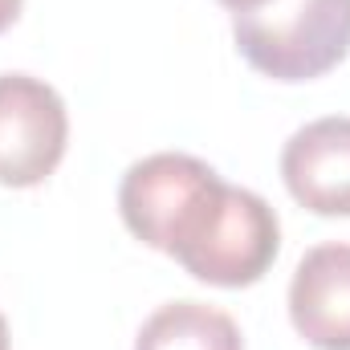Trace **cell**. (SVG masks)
<instances>
[{"mask_svg": "<svg viewBox=\"0 0 350 350\" xmlns=\"http://www.w3.org/2000/svg\"><path fill=\"white\" fill-rule=\"evenodd\" d=\"M289 322L314 350H350V245H318L297 261Z\"/></svg>", "mask_w": 350, "mask_h": 350, "instance_id": "cell-6", "label": "cell"}, {"mask_svg": "<svg viewBox=\"0 0 350 350\" xmlns=\"http://www.w3.org/2000/svg\"><path fill=\"white\" fill-rule=\"evenodd\" d=\"M220 4H224L232 16H237V12H253V8H265L269 0H220Z\"/></svg>", "mask_w": 350, "mask_h": 350, "instance_id": "cell-9", "label": "cell"}, {"mask_svg": "<svg viewBox=\"0 0 350 350\" xmlns=\"http://www.w3.org/2000/svg\"><path fill=\"white\" fill-rule=\"evenodd\" d=\"M21 4H25V0H0V33L12 29V21L21 16Z\"/></svg>", "mask_w": 350, "mask_h": 350, "instance_id": "cell-8", "label": "cell"}, {"mask_svg": "<svg viewBox=\"0 0 350 350\" xmlns=\"http://www.w3.org/2000/svg\"><path fill=\"white\" fill-rule=\"evenodd\" d=\"M70 143L62 94L33 74H0V187H37Z\"/></svg>", "mask_w": 350, "mask_h": 350, "instance_id": "cell-4", "label": "cell"}, {"mask_svg": "<svg viewBox=\"0 0 350 350\" xmlns=\"http://www.w3.org/2000/svg\"><path fill=\"white\" fill-rule=\"evenodd\" d=\"M232 37L241 57L273 82H314L350 53V0H269L237 12Z\"/></svg>", "mask_w": 350, "mask_h": 350, "instance_id": "cell-1", "label": "cell"}, {"mask_svg": "<svg viewBox=\"0 0 350 350\" xmlns=\"http://www.w3.org/2000/svg\"><path fill=\"white\" fill-rule=\"evenodd\" d=\"M0 350H8V322H4V314H0Z\"/></svg>", "mask_w": 350, "mask_h": 350, "instance_id": "cell-10", "label": "cell"}, {"mask_svg": "<svg viewBox=\"0 0 350 350\" xmlns=\"http://www.w3.org/2000/svg\"><path fill=\"white\" fill-rule=\"evenodd\" d=\"M135 350H245V338L241 326L216 306L167 301L143 322Z\"/></svg>", "mask_w": 350, "mask_h": 350, "instance_id": "cell-7", "label": "cell"}, {"mask_svg": "<svg viewBox=\"0 0 350 350\" xmlns=\"http://www.w3.org/2000/svg\"><path fill=\"white\" fill-rule=\"evenodd\" d=\"M289 196L314 216H350V118H314L289 135L281 151Z\"/></svg>", "mask_w": 350, "mask_h": 350, "instance_id": "cell-5", "label": "cell"}, {"mask_svg": "<svg viewBox=\"0 0 350 350\" xmlns=\"http://www.w3.org/2000/svg\"><path fill=\"white\" fill-rule=\"evenodd\" d=\"M281 253V224L269 200L224 183L212 216L175 257L196 281L216 289H245L257 285Z\"/></svg>", "mask_w": 350, "mask_h": 350, "instance_id": "cell-3", "label": "cell"}, {"mask_svg": "<svg viewBox=\"0 0 350 350\" xmlns=\"http://www.w3.org/2000/svg\"><path fill=\"white\" fill-rule=\"evenodd\" d=\"M220 191L224 179L204 159L183 151H159L126 167L118 183V212L131 237L167 257H179L212 216Z\"/></svg>", "mask_w": 350, "mask_h": 350, "instance_id": "cell-2", "label": "cell"}]
</instances>
